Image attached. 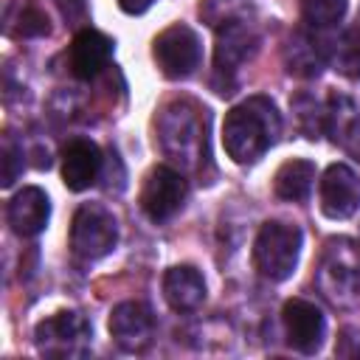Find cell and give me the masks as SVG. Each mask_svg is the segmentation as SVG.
<instances>
[{
	"label": "cell",
	"mask_w": 360,
	"mask_h": 360,
	"mask_svg": "<svg viewBox=\"0 0 360 360\" xmlns=\"http://www.w3.org/2000/svg\"><path fill=\"white\" fill-rule=\"evenodd\" d=\"M281 135V115L273 98L250 96L228 110L222 124V146L239 166L256 163Z\"/></svg>",
	"instance_id": "6da1fadb"
},
{
	"label": "cell",
	"mask_w": 360,
	"mask_h": 360,
	"mask_svg": "<svg viewBox=\"0 0 360 360\" xmlns=\"http://www.w3.org/2000/svg\"><path fill=\"white\" fill-rule=\"evenodd\" d=\"M205 127H208L205 110H200L191 101H172L160 110L158 141H160L163 152L172 160L194 169L202 158H208V152H205Z\"/></svg>",
	"instance_id": "7a4b0ae2"
},
{
	"label": "cell",
	"mask_w": 360,
	"mask_h": 360,
	"mask_svg": "<svg viewBox=\"0 0 360 360\" xmlns=\"http://www.w3.org/2000/svg\"><path fill=\"white\" fill-rule=\"evenodd\" d=\"M301 228L287 222H264L253 242V267L267 281H287L301 256Z\"/></svg>",
	"instance_id": "3957f363"
},
{
	"label": "cell",
	"mask_w": 360,
	"mask_h": 360,
	"mask_svg": "<svg viewBox=\"0 0 360 360\" xmlns=\"http://www.w3.org/2000/svg\"><path fill=\"white\" fill-rule=\"evenodd\" d=\"M118 242V219L101 202H82L70 222V248L79 259H104Z\"/></svg>",
	"instance_id": "277c9868"
},
{
	"label": "cell",
	"mask_w": 360,
	"mask_h": 360,
	"mask_svg": "<svg viewBox=\"0 0 360 360\" xmlns=\"http://www.w3.org/2000/svg\"><path fill=\"white\" fill-rule=\"evenodd\" d=\"M217 31V48H214V76H217V93L228 96L233 93V76L236 70L256 53L259 48V34L250 20H233L225 22Z\"/></svg>",
	"instance_id": "5b68a950"
},
{
	"label": "cell",
	"mask_w": 360,
	"mask_h": 360,
	"mask_svg": "<svg viewBox=\"0 0 360 360\" xmlns=\"http://www.w3.org/2000/svg\"><path fill=\"white\" fill-rule=\"evenodd\" d=\"M318 287L335 307H352L360 298V256L352 250V242L338 239L329 245L318 270Z\"/></svg>",
	"instance_id": "8992f818"
},
{
	"label": "cell",
	"mask_w": 360,
	"mask_h": 360,
	"mask_svg": "<svg viewBox=\"0 0 360 360\" xmlns=\"http://www.w3.org/2000/svg\"><path fill=\"white\" fill-rule=\"evenodd\" d=\"M152 56L166 79H188L202 62V42L191 25L174 22L155 37Z\"/></svg>",
	"instance_id": "52a82bcc"
},
{
	"label": "cell",
	"mask_w": 360,
	"mask_h": 360,
	"mask_svg": "<svg viewBox=\"0 0 360 360\" xmlns=\"http://www.w3.org/2000/svg\"><path fill=\"white\" fill-rule=\"evenodd\" d=\"M93 329L79 312H56L37 323L34 343L45 357H82L90 349Z\"/></svg>",
	"instance_id": "ba28073f"
},
{
	"label": "cell",
	"mask_w": 360,
	"mask_h": 360,
	"mask_svg": "<svg viewBox=\"0 0 360 360\" xmlns=\"http://www.w3.org/2000/svg\"><path fill=\"white\" fill-rule=\"evenodd\" d=\"M188 197V180L172 166H155L141 188V208L152 222L172 219Z\"/></svg>",
	"instance_id": "9c48e42d"
},
{
	"label": "cell",
	"mask_w": 360,
	"mask_h": 360,
	"mask_svg": "<svg viewBox=\"0 0 360 360\" xmlns=\"http://www.w3.org/2000/svg\"><path fill=\"white\" fill-rule=\"evenodd\" d=\"M281 323L287 343L301 354H315L326 338V318L318 304L307 298H290L281 307Z\"/></svg>",
	"instance_id": "30bf717a"
},
{
	"label": "cell",
	"mask_w": 360,
	"mask_h": 360,
	"mask_svg": "<svg viewBox=\"0 0 360 360\" xmlns=\"http://www.w3.org/2000/svg\"><path fill=\"white\" fill-rule=\"evenodd\" d=\"M321 211L329 219H349L360 211V177L346 163H332L323 172Z\"/></svg>",
	"instance_id": "8fae6325"
},
{
	"label": "cell",
	"mask_w": 360,
	"mask_h": 360,
	"mask_svg": "<svg viewBox=\"0 0 360 360\" xmlns=\"http://www.w3.org/2000/svg\"><path fill=\"white\" fill-rule=\"evenodd\" d=\"M107 329L112 335V340L127 349V352H141L152 343V332H155V315L143 301H121L118 307H112Z\"/></svg>",
	"instance_id": "7c38bea8"
},
{
	"label": "cell",
	"mask_w": 360,
	"mask_h": 360,
	"mask_svg": "<svg viewBox=\"0 0 360 360\" xmlns=\"http://www.w3.org/2000/svg\"><path fill=\"white\" fill-rule=\"evenodd\" d=\"M110 53H112V39L107 34H101L96 28H82V31H76L70 51H68L70 73L82 82H90L93 76H98L107 68Z\"/></svg>",
	"instance_id": "4fadbf2b"
},
{
	"label": "cell",
	"mask_w": 360,
	"mask_h": 360,
	"mask_svg": "<svg viewBox=\"0 0 360 360\" xmlns=\"http://www.w3.org/2000/svg\"><path fill=\"white\" fill-rule=\"evenodd\" d=\"M101 149L90 138H73L62 149V180L70 191H84L98 180L101 172Z\"/></svg>",
	"instance_id": "5bb4252c"
},
{
	"label": "cell",
	"mask_w": 360,
	"mask_h": 360,
	"mask_svg": "<svg viewBox=\"0 0 360 360\" xmlns=\"http://www.w3.org/2000/svg\"><path fill=\"white\" fill-rule=\"evenodd\" d=\"M51 219V200L39 186H25L8 200V225L17 236H37Z\"/></svg>",
	"instance_id": "9a60e30c"
},
{
	"label": "cell",
	"mask_w": 360,
	"mask_h": 360,
	"mask_svg": "<svg viewBox=\"0 0 360 360\" xmlns=\"http://www.w3.org/2000/svg\"><path fill=\"white\" fill-rule=\"evenodd\" d=\"M163 298L174 312H191L205 301V278L191 264L169 267L163 276Z\"/></svg>",
	"instance_id": "2e32d148"
},
{
	"label": "cell",
	"mask_w": 360,
	"mask_h": 360,
	"mask_svg": "<svg viewBox=\"0 0 360 360\" xmlns=\"http://www.w3.org/2000/svg\"><path fill=\"white\" fill-rule=\"evenodd\" d=\"M312 183H315V163L304 160V158H292L278 166V172L273 177V191L278 200L301 202L309 197Z\"/></svg>",
	"instance_id": "e0dca14e"
},
{
	"label": "cell",
	"mask_w": 360,
	"mask_h": 360,
	"mask_svg": "<svg viewBox=\"0 0 360 360\" xmlns=\"http://www.w3.org/2000/svg\"><path fill=\"white\" fill-rule=\"evenodd\" d=\"M323 127L332 132V138L340 146L360 155V110L352 104V98L332 96V101L326 107V124Z\"/></svg>",
	"instance_id": "ac0fdd59"
},
{
	"label": "cell",
	"mask_w": 360,
	"mask_h": 360,
	"mask_svg": "<svg viewBox=\"0 0 360 360\" xmlns=\"http://www.w3.org/2000/svg\"><path fill=\"white\" fill-rule=\"evenodd\" d=\"M326 65V45L309 34H292L287 45V70L295 76H318Z\"/></svg>",
	"instance_id": "d6986e66"
},
{
	"label": "cell",
	"mask_w": 360,
	"mask_h": 360,
	"mask_svg": "<svg viewBox=\"0 0 360 360\" xmlns=\"http://www.w3.org/2000/svg\"><path fill=\"white\" fill-rule=\"evenodd\" d=\"M326 62L346 79H360V28H346L326 45Z\"/></svg>",
	"instance_id": "ffe728a7"
},
{
	"label": "cell",
	"mask_w": 360,
	"mask_h": 360,
	"mask_svg": "<svg viewBox=\"0 0 360 360\" xmlns=\"http://www.w3.org/2000/svg\"><path fill=\"white\" fill-rule=\"evenodd\" d=\"M349 11V0H301V20L307 28L326 31L338 25Z\"/></svg>",
	"instance_id": "44dd1931"
},
{
	"label": "cell",
	"mask_w": 360,
	"mask_h": 360,
	"mask_svg": "<svg viewBox=\"0 0 360 360\" xmlns=\"http://www.w3.org/2000/svg\"><path fill=\"white\" fill-rule=\"evenodd\" d=\"M200 17L211 25L219 28L233 20H250L253 17V3L250 0H202L200 3Z\"/></svg>",
	"instance_id": "7402d4cb"
},
{
	"label": "cell",
	"mask_w": 360,
	"mask_h": 360,
	"mask_svg": "<svg viewBox=\"0 0 360 360\" xmlns=\"http://www.w3.org/2000/svg\"><path fill=\"white\" fill-rule=\"evenodd\" d=\"M0 155H3V160H0L3 163V188H8L22 174V166H25V160H22V143H17L14 135H6Z\"/></svg>",
	"instance_id": "603a6c76"
},
{
	"label": "cell",
	"mask_w": 360,
	"mask_h": 360,
	"mask_svg": "<svg viewBox=\"0 0 360 360\" xmlns=\"http://www.w3.org/2000/svg\"><path fill=\"white\" fill-rule=\"evenodd\" d=\"M20 37H42L48 34V17L39 11V8H25L20 14V28H17Z\"/></svg>",
	"instance_id": "cb8c5ba5"
},
{
	"label": "cell",
	"mask_w": 360,
	"mask_h": 360,
	"mask_svg": "<svg viewBox=\"0 0 360 360\" xmlns=\"http://www.w3.org/2000/svg\"><path fill=\"white\" fill-rule=\"evenodd\" d=\"M62 11H65L68 22L84 20V0H62Z\"/></svg>",
	"instance_id": "d4e9b609"
},
{
	"label": "cell",
	"mask_w": 360,
	"mask_h": 360,
	"mask_svg": "<svg viewBox=\"0 0 360 360\" xmlns=\"http://www.w3.org/2000/svg\"><path fill=\"white\" fill-rule=\"evenodd\" d=\"M152 3H155V0H118V6H121L124 14H143Z\"/></svg>",
	"instance_id": "484cf974"
}]
</instances>
